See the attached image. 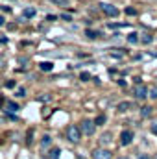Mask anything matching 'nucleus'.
<instances>
[{"mask_svg": "<svg viewBox=\"0 0 157 159\" xmlns=\"http://www.w3.org/2000/svg\"><path fill=\"white\" fill-rule=\"evenodd\" d=\"M100 7H102V11H104L105 15H109V17H117V15H118V9L115 7V6H111V4L102 2V4H100Z\"/></svg>", "mask_w": 157, "mask_h": 159, "instance_id": "obj_4", "label": "nucleus"}, {"mask_svg": "<svg viewBox=\"0 0 157 159\" xmlns=\"http://www.w3.org/2000/svg\"><path fill=\"white\" fill-rule=\"evenodd\" d=\"M81 128L79 126H76V124H70L69 128H67V139L70 141V143H79V139H81Z\"/></svg>", "mask_w": 157, "mask_h": 159, "instance_id": "obj_1", "label": "nucleus"}, {"mask_svg": "<svg viewBox=\"0 0 157 159\" xmlns=\"http://www.w3.org/2000/svg\"><path fill=\"white\" fill-rule=\"evenodd\" d=\"M133 96H135L137 100H144V98L148 96V87H146L144 83L137 81V85H135V89H133Z\"/></svg>", "mask_w": 157, "mask_h": 159, "instance_id": "obj_2", "label": "nucleus"}, {"mask_svg": "<svg viewBox=\"0 0 157 159\" xmlns=\"http://www.w3.org/2000/svg\"><path fill=\"white\" fill-rule=\"evenodd\" d=\"M48 159H59V150L57 148H52L48 152Z\"/></svg>", "mask_w": 157, "mask_h": 159, "instance_id": "obj_10", "label": "nucleus"}, {"mask_svg": "<svg viewBox=\"0 0 157 159\" xmlns=\"http://www.w3.org/2000/svg\"><path fill=\"white\" fill-rule=\"evenodd\" d=\"M6 87H7V89H13V87H15V81H13V80L6 81Z\"/></svg>", "mask_w": 157, "mask_h": 159, "instance_id": "obj_22", "label": "nucleus"}, {"mask_svg": "<svg viewBox=\"0 0 157 159\" xmlns=\"http://www.w3.org/2000/svg\"><path fill=\"white\" fill-rule=\"evenodd\" d=\"M0 26H4V17L0 15Z\"/></svg>", "mask_w": 157, "mask_h": 159, "instance_id": "obj_27", "label": "nucleus"}, {"mask_svg": "<svg viewBox=\"0 0 157 159\" xmlns=\"http://www.w3.org/2000/svg\"><path fill=\"white\" fill-rule=\"evenodd\" d=\"M48 143H50V137H48V135H44V137H43V141H41V144H43V146H46Z\"/></svg>", "mask_w": 157, "mask_h": 159, "instance_id": "obj_21", "label": "nucleus"}, {"mask_svg": "<svg viewBox=\"0 0 157 159\" xmlns=\"http://www.w3.org/2000/svg\"><path fill=\"white\" fill-rule=\"evenodd\" d=\"M89 78H91L89 72H81V74H79V80H81V81H89Z\"/></svg>", "mask_w": 157, "mask_h": 159, "instance_id": "obj_15", "label": "nucleus"}, {"mask_svg": "<svg viewBox=\"0 0 157 159\" xmlns=\"http://www.w3.org/2000/svg\"><path fill=\"white\" fill-rule=\"evenodd\" d=\"M92 157L94 159H111V152L105 150V148H96L92 152Z\"/></svg>", "mask_w": 157, "mask_h": 159, "instance_id": "obj_5", "label": "nucleus"}, {"mask_svg": "<svg viewBox=\"0 0 157 159\" xmlns=\"http://www.w3.org/2000/svg\"><path fill=\"white\" fill-rule=\"evenodd\" d=\"M79 128H81V131H83L85 135H92L94 129H96V122H92V120H83Z\"/></svg>", "mask_w": 157, "mask_h": 159, "instance_id": "obj_3", "label": "nucleus"}, {"mask_svg": "<svg viewBox=\"0 0 157 159\" xmlns=\"http://www.w3.org/2000/svg\"><path fill=\"white\" fill-rule=\"evenodd\" d=\"M139 159H154V157H152V156H148V154H141Z\"/></svg>", "mask_w": 157, "mask_h": 159, "instance_id": "obj_24", "label": "nucleus"}, {"mask_svg": "<svg viewBox=\"0 0 157 159\" xmlns=\"http://www.w3.org/2000/svg\"><path fill=\"white\" fill-rule=\"evenodd\" d=\"M128 41H129V43H137V41H139V37H137V34H131V35L128 37Z\"/></svg>", "mask_w": 157, "mask_h": 159, "instance_id": "obj_20", "label": "nucleus"}, {"mask_svg": "<svg viewBox=\"0 0 157 159\" xmlns=\"http://www.w3.org/2000/svg\"><path fill=\"white\" fill-rule=\"evenodd\" d=\"M135 13H137V11H135L133 7H129V9H128V15H135Z\"/></svg>", "mask_w": 157, "mask_h": 159, "instance_id": "obj_26", "label": "nucleus"}, {"mask_svg": "<svg viewBox=\"0 0 157 159\" xmlns=\"http://www.w3.org/2000/svg\"><path fill=\"white\" fill-rule=\"evenodd\" d=\"M39 67H41V70H44V72H50V70L54 69V63H50V61H43Z\"/></svg>", "mask_w": 157, "mask_h": 159, "instance_id": "obj_7", "label": "nucleus"}, {"mask_svg": "<svg viewBox=\"0 0 157 159\" xmlns=\"http://www.w3.org/2000/svg\"><path fill=\"white\" fill-rule=\"evenodd\" d=\"M155 159H157V156H155Z\"/></svg>", "mask_w": 157, "mask_h": 159, "instance_id": "obj_29", "label": "nucleus"}, {"mask_svg": "<svg viewBox=\"0 0 157 159\" xmlns=\"http://www.w3.org/2000/svg\"><path fill=\"white\" fill-rule=\"evenodd\" d=\"M111 139H113V137H111V133H104V135H102V143H109Z\"/></svg>", "mask_w": 157, "mask_h": 159, "instance_id": "obj_17", "label": "nucleus"}, {"mask_svg": "<svg viewBox=\"0 0 157 159\" xmlns=\"http://www.w3.org/2000/svg\"><path fill=\"white\" fill-rule=\"evenodd\" d=\"M6 109H7L9 113H13V111H17V109H19V106H17L15 102H7V106H6Z\"/></svg>", "mask_w": 157, "mask_h": 159, "instance_id": "obj_11", "label": "nucleus"}, {"mask_svg": "<svg viewBox=\"0 0 157 159\" xmlns=\"http://www.w3.org/2000/svg\"><path fill=\"white\" fill-rule=\"evenodd\" d=\"M148 96L154 98V100H157V85H152V87L148 89Z\"/></svg>", "mask_w": 157, "mask_h": 159, "instance_id": "obj_9", "label": "nucleus"}, {"mask_svg": "<svg viewBox=\"0 0 157 159\" xmlns=\"http://www.w3.org/2000/svg\"><path fill=\"white\" fill-rule=\"evenodd\" d=\"M142 43H146V44H148V43H152V35H148V34H144V35H142Z\"/></svg>", "mask_w": 157, "mask_h": 159, "instance_id": "obj_18", "label": "nucleus"}, {"mask_svg": "<svg viewBox=\"0 0 157 159\" xmlns=\"http://www.w3.org/2000/svg\"><path fill=\"white\" fill-rule=\"evenodd\" d=\"M87 35H89L91 39H94V37H100V32H92V30H87Z\"/></svg>", "mask_w": 157, "mask_h": 159, "instance_id": "obj_14", "label": "nucleus"}, {"mask_svg": "<svg viewBox=\"0 0 157 159\" xmlns=\"http://www.w3.org/2000/svg\"><path fill=\"white\" fill-rule=\"evenodd\" d=\"M35 15V9L34 7H26L24 11H22V17H26V19H30V17H34Z\"/></svg>", "mask_w": 157, "mask_h": 159, "instance_id": "obj_8", "label": "nucleus"}, {"mask_svg": "<svg viewBox=\"0 0 157 159\" xmlns=\"http://www.w3.org/2000/svg\"><path fill=\"white\" fill-rule=\"evenodd\" d=\"M94 122H96V126H102V124L105 122V117H104V115H100V117H96V120H94Z\"/></svg>", "mask_w": 157, "mask_h": 159, "instance_id": "obj_16", "label": "nucleus"}, {"mask_svg": "<svg viewBox=\"0 0 157 159\" xmlns=\"http://www.w3.org/2000/svg\"><path fill=\"white\" fill-rule=\"evenodd\" d=\"M141 115H142V117H150V115H152V107H148V106H146V107H142Z\"/></svg>", "mask_w": 157, "mask_h": 159, "instance_id": "obj_13", "label": "nucleus"}, {"mask_svg": "<svg viewBox=\"0 0 157 159\" xmlns=\"http://www.w3.org/2000/svg\"><path fill=\"white\" fill-rule=\"evenodd\" d=\"M52 2H56V4H59V6H69L67 0H52Z\"/></svg>", "mask_w": 157, "mask_h": 159, "instance_id": "obj_23", "label": "nucleus"}, {"mask_svg": "<svg viewBox=\"0 0 157 159\" xmlns=\"http://www.w3.org/2000/svg\"><path fill=\"white\" fill-rule=\"evenodd\" d=\"M24 94H26V91H24V89H19V91H17V96H24Z\"/></svg>", "mask_w": 157, "mask_h": 159, "instance_id": "obj_25", "label": "nucleus"}, {"mask_svg": "<svg viewBox=\"0 0 157 159\" xmlns=\"http://www.w3.org/2000/svg\"><path fill=\"white\" fill-rule=\"evenodd\" d=\"M150 129H152V133H155L157 135V119L152 122V126H150Z\"/></svg>", "mask_w": 157, "mask_h": 159, "instance_id": "obj_19", "label": "nucleus"}, {"mask_svg": "<svg viewBox=\"0 0 157 159\" xmlns=\"http://www.w3.org/2000/svg\"><path fill=\"white\" fill-rule=\"evenodd\" d=\"M131 141H133V133H131L129 129H124L122 135H120V143H122L124 146H128V144H131Z\"/></svg>", "mask_w": 157, "mask_h": 159, "instance_id": "obj_6", "label": "nucleus"}, {"mask_svg": "<svg viewBox=\"0 0 157 159\" xmlns=\"http://www.w3.org/2000/svg\"><path fill=\"white\" fill-rule=\"evenodd\" d=\"M129 107H131V104H129V102H122V104H118V111H122V113H124V111H128Z\"/></svg>", "mask_w": 157, "mask_h": 159, "instance_id": "obj_12", "label": "nucleus"}, {"mask_svg": "<svg viewBox=\"0 0 157 159\" xmlns=\"http://www.w3.org/2000/svg\"><path fill=\"white\" fill-rule=\"evenodd\" d=\"M118 159H128V157H118Z\"/></svg>", "mask_w": 157, "mask_h": 159, "instance_id": "obj_28", "label": "nucleus"}]
</instances>
